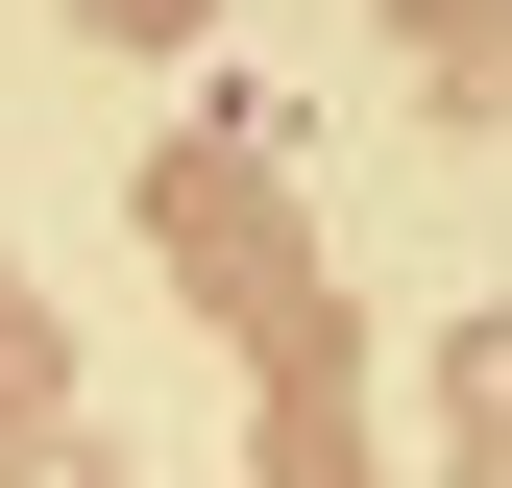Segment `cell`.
Returning a JSON list of instances; mask_svg holds the SVG:
<instances>
[{"label":"cell","instance_id":"obj_1","mask_svg":"<svg viewBox=\"0 0 512 488\" xmlns=\"http://www.w3.org/2000/svg\"><path fill=\"white\" fill-rule=\"evenodd\" d=\"M98 25H122V49H171V25H196V0H98Z\"/></svg>","mask_w":512,"mask_h":488}]
</instances>
